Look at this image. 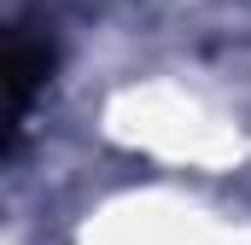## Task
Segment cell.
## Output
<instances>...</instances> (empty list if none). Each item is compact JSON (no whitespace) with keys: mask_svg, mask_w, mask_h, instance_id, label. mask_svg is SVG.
<instances>
[{"mask_svg":"<svg viewBox=\"0 0 251 245\" xmlns=\"http://www.w3.org/2000/svg\"><path fill=\"white\" fill-rule=\"evenodd\" d=\"M47 76H53V35H41L35 24H18L12 53H6V128H12V146H18V134L29 122V105H35Z\"/></svg>","mask_w":251,"mask_h":245,"instance_id":"1","label":"cell"}]
</instances>
